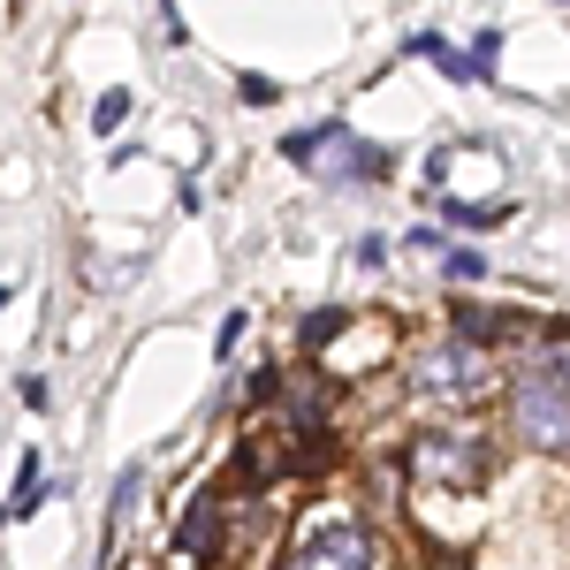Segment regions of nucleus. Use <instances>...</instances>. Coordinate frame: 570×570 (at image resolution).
Masks as SVG:
<instances>
[{
  "mask_svg": "<svg viewBox=\"0 0 570 570\" xmlns=\"http://www.w3.org/2000/svg\"><path fill=\"white\" fill-rule=\"evenodd\" d=\"M122 115H130V91H107V99H99V115H91V122H99V130H115V122H122Z\"/></svg>",
  "mask_w": 570,
  "mask_h": 570,
  "instance_id": "obj_12",
  "label": "nucleus"
},
{
  "mask_svg": "<svg viewBox=\"0 0 570 570\" xmlns=\"http://www.w3.org/2000/svg\"><path fill=\"white\" fill-rule=\"evenodd\" d=\"M411 472H426V480H464V487H480V480H487V449H480L472 434H434V441H419Z\"/></svg>",
  "mask_w": 570,
  "mask_h": 570,
  "instance_id": "obj_2",
  "label": "nucleus"
},
{
  "mask_svg": "<svg viewBox=\"0 0 570 570\" xmlns=\"http://www.w3.org/2000/svg\"><path fill=\"white\" fill-rule=\"evenodd\" d=\"M343 327H351V312H343V305L312 312V320H305V351H320V343H335V335H343Z\"/></svg>",
  "mask_w": 570,
  "mask_h": 570,
  "instance_id": "obj_8",
  "label": "nucleus"
},
{
  "mask_svg": "<svg viewBox=\"0 0 570 570\" xmlns=\"http://www.w3.org/2000/svg\"><path fill=\"white\" fill-rule=\"evenodd\" d=\"M176 548H183V556H198V563L220 548V510H214V502H190V518H183Z\"/></svg>",
  "mask_w": 570,
  "mask_h": 570,
  "instance_id": "obj_5",
  "label": "nucleus"
},
{
  "mask_svg": "<svg viewBox=\"0 0 570 570\" xmlns=\"http://www.w3.org/2000/svg\"><path fill=\"white\" fill-rule=\"evenodd\" d=\"M46 502V464H39V449H23V480H16V494H8V510H0V525H16V518H31Z\"/></svg>",
  "mask_w": 570,
  "mask_h": 570,
  "instance_id": "obj_6",
  "label": "nucleus"
},
{
  "mask_svg": "<svg viewBox=\"0 0 570 570\" xmlns=\"http://www.w3.org/2000/svg\"><path fill=\"white\" fill-rule=\"evenodd\" d=\"M548 381H556V389H570V343H556V357H548Z\"/></svg>",
  "mask_w": 570,
  "mask_h": 570,
  "instance_id": "obj_13",
  "label": "nucleus"
},
{
  "mask_svg": "<svg viewBox=\"0 0 570 570\" xmlns=\"http://www.w3.org/2000/svg\"><path fill=\"white\" fill-rule=\"evenodd\" d=\"M411 46H419V53H434V61L449 69V77H464V85H480V61H464V53H449L441 39H411Z\"/></svg>",
  "mask_w": 570,
  "mask_h": 570,
  "instance_id": "obj_9",
  "label": "nucleus"
},
{
  "mask_svg": "<svg viewBox=\"0 0 570 570\" xmlns=\"http://www.w3.org/2000/svg\"><path fill=\"white\" fill-rule=\"evenodd\" d=\"M456 327H464L472 343H494V335H518L525 320H518V312H472V305H456Z\"/></svg>",
  "mask_w": 570,
  "mask_h": 570,
  "instance_id": "obj_7",
  "label": "nucleus"
},
{
  "mask_svg": "<svg viewBox=\"0 0 570 570\" xmlns=\"http://www.w3.org/2000/svg\"><path fill=\"white\" fill-rule=\"evenodd\" d=\"M236 99H244V107H274V99H282V85H266V77H244V85H236Z\"/></svg>",
  "mask_w": 570,
  "mask_h": 570,
  "instance_id": "obj_11",
  "label": "nucleus"
},
{
  "mask_svg": "<svg viewBox=\"0 0 570 570\" xmlns=\"http://www.w3.org/2000/svg\"><path fill=\"white\" fill-rule=\"evenodd\" d=\"M441 266H449V282H480V274H487V259H480V252H449Z\"/></svg>",
  "mask_w": 570,
  "mask_h": 570,
  "instance_id": "obj_10",
  "label": "nucleus"
},
{
  "mask_svg": "<svg viewBox=\"0 0 570 570\" xmlns=\"http://www.w3.org/2000/svg\"><path fill=\"white\" fill-rule=\"evenodd\" d=\"M472 381H480V357L464 343H441V351L419 357V389L426 395H472Z\"/></svg>",
  "mask_w": 570,
  "mask_h": 570,
  "instance_id": "obj_4",
  "label": "nucleus"
},
{
  "mask_svg": "<svg viewBox=\"0 0 570 570\" xmlns=\"http://www.w3.org/2000/svg\"><path fill=\"white\" fill-rule=\"evenodd\" d=\"M510 419H518L525 449L570 456V389H556L548 373H532V381H518V389H510Z\"/></svg>",
  "mask_w": 570,
  "mask_h": 570,
  "instance_id": "obj_1",
  "label": "nucleus"
},
{
  "mask_svg": "<svg viewBox=\"0 0 570 570\" xmlns=\"http://www.w3.org/2000/svg\"><path fill=\"white\" fill-rule=\"evenodd\" d=\"M282 570H373V540L357 525H335V532H320V540H305Z\"/></svg>",
  "mask_w": 570,
  "mask_h": 570,
  "instance_id": "obj_3",
  "label": "nucleus"
}]
</instances>
